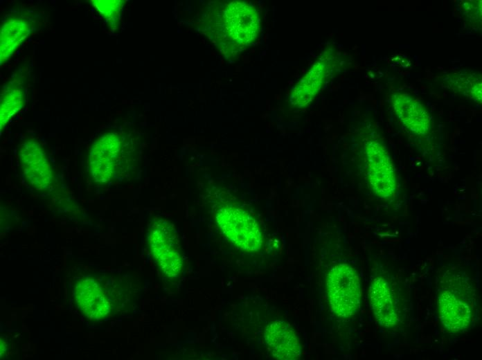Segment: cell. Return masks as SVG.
Instances as JSON below:
<instances>
[{
  "label": "cell",
  "mask_w": 482,
  "mask_h": 360,
  "mask_svg": "<svg viewBox=\"0 0 482 360\" xmlns=\"http://www.w3.org/2000/svg\"><path fill=\"white\" fill-rule=\"evenodd\" d=\"M204 21V33L223 53H238L251 44L259 32L260 19L253 6L234 1L211 8Z\"/></svg>",
  "instance_id": "cell-1"
},
{
  "label": "cell",
  "mask_w": 482,
  "mask_h": 360,
  "mask_svg": "<svg viewBox=\"0 0 482 360\" xmlns=\"http://www.w3.org/2000/svg\"><path fill=\"white\" fill-rule=\"evenodd\" d=\"M326 287L331 309L337 316L348 318L357 312L361 285L354 268L347 264L332 267L326 278Z\"/></svg>",
  "instance_id": "cell-2"
},
{
  "label": "cell",
  "mask_w": 482,
  "mask_h": 360,
  "mask_svg": "<svg viewBox=\"0 0 482 360\" xmlns=\"http://www.w3.org/2000/svg\"><path fill=\"white\" fill-rule=\"evenodd\" d=\"M148 243L161 271L168 278L177 277L183 261L177 235L172 224L165 219L155 221L149 231Z\"/></svg>",
  "instance_id": "cell-3"
},
{
  "label": "cell",
  "mask_w": 482,
  "mask_h": 360,
  "mask_svg": "<svg viewBox=\"0 0 482 360\" xmlns=\"http://www.w3.org/2000/svg\"><path fill=\"white\" fill-rule=\"evenodd\" d=\"M217 223L224 235L246 251H256L262 244V235L256 219L244 210L224 207L216 214Z\"/></svg>",
  "instance_id": "cell-4"
},
{
  "label": "cell",
  "mask_w": 482,
  "mask_h": 360,
  "mask_svg": "<svg viewBox=\"0 0 482 360\" xmlns=\"http://www.w3.org/2000/svg\"><path fill=\"white\" fill-rule=\"evenodd\" d=\"M365 154L372 190L381 199H391L396 190V176L388 152L379 142L370 141L365 144Z\"/></svg>",
  "instance_id": "cell-5"
},
{
  "label": "cell",
  "mask_w": 482,
  "mask_h": 360,
  "mask_svg": "<svg viewBox=\"0 0 482 360\" xmlns=\"http://www.w3.org/2000/svg\"><path fill=\"white\" fill-rule=\"evenodd\" d=\"M122 144L120 136L115 132L102 134L93 143L88 157V168L96 182L105 183L114 177Z\"/></svg>",
  "instance_id": "cell-6"
},
{
  "label": "cell",
  "mask_w": 482,
  "mask_h": 360,
  "mask_svg": "<svg viewBox=\"0 0 482 360\" xmlns=\"http://www.w3.org/2000/svg\"><path fill=\"white\" fill-rule=\"evenodd\" d=\"M21 170L28 183L38 190H46L51 186L53 174L46 153L34 141L24 142L20 147Z\"/></svg>",
  "instance_id": "cell-7"
},
{
  "label": "cell",
  "mask_w": 482,
  "mask_h": 360,
  "mask_svg": "<svg viewBox=\"0 0 482 360\" xmlns=\"http://www.w3.org/2000/svg\"><path fill=\"white\" fill-rule=\"evenodd\" d=\"M265 340L276 359L294 360L301 355V346L294 331L283 321H275L265 327Z\"/></svg>",
  "instance_id": "cell-8"
},
{
  "label": "cell",
  "mask_w": 482,
  "mask_h": 360,
  "mask_svg": "<svg viewBox=\"0 0 482 360\" xmlns=\"http://www.w3.org/2000/svg\"><path fill=\"white\" fill-rule=\"evenodd\" d=\"M438 312L443 327L452 333L465 330L471 322L472 313L469 305L449 290L439 293Z\"/></svg>",
  "instance_id": "cell-9"
},
{
  "label": "cell",
  "mask_w": 482,
  "mask_h": 360,
  "mask_svg": "<svg viewBox=\"0 0 482 360\" xmlns=\"http://www.w3.org/2000/svg\"><path fill=\"white\" fill-rule=\"evenodd\" d=\"M393 109L409 131L416 135L426 134L431 119L422 105L407 93L398 92L391 96Z\"/></svg>",
  "instance_id": "cell-10"
},
{
  "label": "cell",
  "mask_w": 482,
  "mask_h": 360,
  "mask_svg": "<svg viewBox=\"0 0 482 360\" xmlns=\"http://www.w3.org/2000/svg\"><path fill=\"white\" fill-rule=\"evenodd\" d=\"M368 297L378 324L387 328L394 327L398 320L396 307L389 285L384 278L377 277L373 280Z\"/></svg>",
  "instance_id": "cell-11"
},
{
  "label": "cell",
  "mask_w": 482,
  "mask_h": 360,
  "mask_svg": "<svg viewBox=\"0 0 482 360\" xmlns=\"http://www.w3.org/2000/svg\"><path fill=\"white\" fill-rule=\"evenodd\" d=\"M75 292L78 307L88 318L98 321L109 313V304L97 280L90 277L80 279Z\"/></svg>",
  "instance_id": "cell-12"
},
{
  "label": "cell",
  "mask_w": 482,
  "mask_h": 360,
  "mask_svg": "<svg viewBox=\"0 0 482 360\" xmlns=\"http://www.w3.org/2000/svg\"><path fill=\"white\" fill-rule=\"evenodd\" d=\"M327 71L325 64L321 61L316 62L292 89L290 104L296 108L307 106L321 89Z\"/></svg>",
  "instance_id": "cell-13"
},
{
  "label": "cell",
  "mask_w": 482,
  "mask_h": 360,
  "mask_svg": "<svg viewBox=\"0 0 482 360\" xmlns=\"http://www.w3.org/2000/svg\"><path fill=\"white\" fill-rule=\"evenodd\" d=\"M31 31L30 22L24 18L11 17L3 21L0 32L1 64L12 57Z\"/></svg>",
  "instance_id": "cell-14"
},
{
  "label": "cell",
  "mask_w": 482,
  "mask_h": 360,
  "mask_svg": "<svg viewBox=\"0 0 482 360\" xmlns=\"http://www.w3.org/2000/svg\"><path fill=\"white\" fill-rule=\"evenodd\" d=\"M25 89L19 80L12 79L3 85L0 98L1 131L23 107Z\"/></svg>",
  "instance_id": "cell-15"
},
{
  "label": "cell",
  "mask_w": 482,
  "mask_h": 360,
  "mask_svg": "<svg viewBox=\"0 0 482 360\" xmlns=\"http://www.w3.org/2000/svg\"><path fill=\"white\" fill-rule=\"evenodd\" d=\"M91 4L100 15L109 24L116 22L118 19L122 3L120 1H91Z\"/></svg>",
  "instance_id": "cell-16"
}]
</instances>
